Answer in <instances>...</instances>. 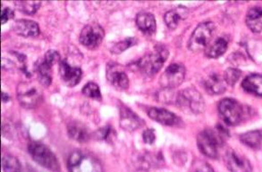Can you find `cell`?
Segmentation results:
<instances>
[{"mask_svg": "<svg viewBox=\"0 0 262 172\" xmlns=\"http://www.w3.org/2000/svg\"><path fill=\"white\" fill-rule=\"evenodd\" d=\"M241 70L230 68V69H228L225 71L223 77H224L226 83L229 84V85L233 86L235 85L239 78L241 77Z\"/></svg>", "mask_w": 262, "mask_h": 172, "instance_id": "30", "label": "cell"}, {"mask_svg": "<svg viewBox=\"0 0 262 172\" xmlns=\"http://www.w3.org/2000/svg\"><path fill=\"white\" fill-rule=\"evenodd\" d=\"M59 72L62 82L70 87L77 85L82 77V70L78 67L70 65L66 60L59 62Z\"/></svg>", "mask_w": 262, "mask_h": 172, "instance_id": "12", "label": "cell"}, {"mask_svg": "<svg viewBox=\"0 0 262 172\" xmlns=\"http://www.w3.org/2000/svg\"><path fill=\"white\" fill-rule=\"evenodd\" d=\"M82 93L85 96L89 97L90 99H95V100H100L101 99L99 86L93 82H90L83 87Z\"/></svg>", "mask_w": 262, "mask_h": 172, "instance_id": "28", "label": "cell"}, {"mask_svg": "<svg viewBox=\"0 0 262 172\" xmlns=\"http://www.w3.org/2000/svg\"><path fill=\"white\" fill-rule=\"evenodd\" d=\"M246 24L252 32H261L262 7H252L249 10L248 14L246 15Z\"/></svg>", "mask_w": 262, "mask_h": 172, "instance_id": "22", "label": "cell"}, {"mask_svg": "<svg viewBox=\"0 0 262 172\" xmlns=\"http://www.w3.org/2000/svg\"><path fill=\"white\" fill-rule=\"evenodd\" d=\"M1 97H2V101H3L4 103H7V101L10 100V98L7 95V93H2Z\"/></svg>", "mask_w": 262, "mask_h": 172, "instance_id": "36", "label": "cell"}, {"mask_svg": "<svg viewBox=\"0 0 262 172\" xmlns=\"http://www.w3.org/2000/svg\"><path fill=\"white\" fill-rule=\"evenodd\" d=\"M187 15H188L187 8L184 7H177L175 9L166 13L164 15V21L169 28L175 30L179 26L180 21L186 19Z\"/></svg>", "mask_w": 262, "mask_h": 172, "instance_id": "20", "label": "cell"}, {"mask_svg": "<svg viewBox=\"0 0 262 172\" xmlns=\"http://www.w3.org/2000/svg\"><path fill=\"white\" fill-rule=\"evenodd\" d=\"M240 140L243 144L253 149L262 148V130L248 131L240 136Z\"/></svg>", "mask_w": 262, "mask_h": 172, "instance_id": "24", "label": "cell"}, {"mask_svg": "<svg viewBox=\"0 0 262 172\" xmlns=\"http://www.w3.org/2000/svg\"><path fill=\"white\" fill-rule=\"evenodd\" d=\"M136 23L138 28L145 34L152 35L156 31V21L154 14L148 12H141L137 15Z\"/></svg>", "mask_w": 262, "mask_h": 172, "instance_id": "18", "label": "cell"}, {"mask_svg": "<svg viewBox=\"0 0 262 172\" xmlns=\"http://www.w3.org/2000/svg\"><path fill=\"white\" fill-rule=\"evenodd\" d=\"M186 77L185 66L173 63L169 65L160 77V84L164 89H174L183 83Z\"/></svg>", "mask_w": 262, "mask_h": 172, "instance_id": "9", "label": "cell"}, {"mask_svg": "<svg viewBox=\"0 0 262 172\" xmlns=\"http://www.w3.org/2000/svg\"><path fill=\"white\" fill-rule=\"evenodd\" d=\"M107 79L112 85L118 90H125L128 87V77L121 66L112 63L107 67Z\"/></svg>", "mask_w": 262, "mask_h": 172, "instance_id": "13", "label": "cell"}, {"mask_svg": "<svg viewBox=\"0 0 262 172\" xmlns=\"http://www.w3.org/2000/svg\"><path fill=\"white\" fill-rule=\"evenodd\" d=\"M190 172H214V169L207 162L195 159L191 165Z\"/></svg>", "mask_w": 262, "mask_h": 172, "instance_id": "31", "label": "cell"}, {"mask_svg": "<svg viewBox=\"0 0 262 172\" xmlns=\"http://www.w3.org/2000/svg\"><path fill=\"white\" fill-rule=\"evenodd\" d=\"M148 117L159 124L167 126H172L179 122V118L176 114H173L170 111L160 107H151L148 110Z\"/></svg>", "mask_w": 262, "mask_h": 172, "instance_id": "16", "label": "cell"}, {"mask_svg": "<svg viewBox=\"0 0 262 172\" xmlns=\"http://www.w3.org/2000/svg\"><path fill=\"white\" fill-rule=\"evenodd\" d=\"M29 153L35 162L46 169L59 171L60 164L56 156L46 145L33 142L29 146Z\"/></svg>", "mask_w": 262, "mask_h": 172, "instance_id": "5", "label": "cell"}, {"mask_svg": "<svg viewBox=\"0 0 262 172\" xmlns=\"http://www.w3.org/2000/svg\"><path fill=\"white\" fill-rule=\"evenodd\" d=\"M104 38V28L97 23H92L82 28L79 35V42L86 48L94 49L100 45Z\"/></svg>", "mask_w": 262, "mask_h": 172, "instance_id": "10", "label": "cell"}, {"mask_svg": "<svg viewBox=\"0 0 262 172\" xmlns=\"http://www.w3.org/2000/svg\"><path fill=\"white\" fill-rule=\"evenodd\" d=\"M219 113L228 125H237L244 117V109L241 104L233 99H224L219 104Z\"/></svg>", "mask_w": 262, "mask_h": 172, "instance_id": "8", "label": "cell"}, {"mask_svg": "<svg viewBox=\"0 0 262 172\" xmlns=\"http://www.w3.org/2000/svg\"><path fill=\"white\" fill-rule=\"evenodd\" d=\"M215 26L210 21L203 22L197 26L190 37L188 49L193 52H199L208 47L211 38L213 37Z\"/></svg>", "mask_w": 262, "mask_h": 172, "instance_id": "6", "label": "cell"}, {"mask_svg": "<svg viewBox=\"0 0 262 172\" xmlns=\"http://www.w3.org/2000/svg\"><path fill=\"white\" fill-rule=\"evenodd\" d=\"M17 99L23 107L31 109L41 102L42 91L31 82H21L17 85Z\"/></svg>", "mask_w": 262, "mask_h": 172, "instance_id": "7", "label": "cell"}, {"mask_svg": "<svg viewBox=\"0 0 262 172\" xmlns=\"http://www.w3.org/2000/svg\"><path fill=\"white\" fill-rule=\"evenodd\" d=\"M18 10L27 14H34L41 6L40 1H15Z\"/></svg>", "mask_w": 262, "mask_h": 172, "instance_id": "27", "label": "cell"}, {"mask_svg": "<svg viewBox=\"0 0 262 172\" xmlns=\"http://www.w3.org/2000/svg\"><path fill=\"white\" fill-rule=\"evenodd\" d=\"M227 132L217 127V131L204 130L197 136V147L203 155L209 158L217 159L219 149L224 144Z\"/></svg>", "mask_w": 262, "mask_h": 172, "instance_id": "1", "label": "cell"}, {"mask_svg": "<svg viewBox=\"0 0 262 172\" xmlns=\"http://www.w3.org/2000/svg\"><path fill=\"white\" fill-rule=\"evenodd\" d=\"M14 16V11L12 10L11 8L9 7L4 8L3 10L1 11V24H5L10 19H13Z\"/></svg>", "mask_w": 262, "mask_h": 172, "instance_id": "35", "label": "cell"}, {"mask_svg": "<svg viewBox=\"0 0 262 172\" xmlns=\"http://www.w3.org/2000/svg\"><path fill=\"white\" fill-rule=\"evenodd\" d=\"M225 163L228 170L231 172H252L251 162L245 155L229 149L225 154Z\"/></svg>", "mask_w": 262, "mask_h": 172, "instance_id": "11", "label": "cell"}, {"mask_svg": "<svg viewBox=\"0 0 262 172\" xmlns=\"http://www.w3.org/2000/svg\"><path fill=\"white\" fill-rule=\"evenodd\" d=\"M68 134L70 138L78 142H86L90 138L86 128L79 122H72L68 124Z\"/></svg>", "mask_w": 262, "mask_h": 172, "instance_id": "23", "label": "cell"}, {"mask_svg": "<svg viewBox=\"0 0 262 172\" xmlns=\"http://www.w3.org/2000/svg\"><path fill=\"white\" fill-rule=\"evenodd\" d=\"M156 133L152 129H147L143 132V139L146 144L152 145L156 141Z\"/></svg>", "mask_w": 262, "mask_h": 172, "instance_id": "34", "label": "cell"}, {"mask_svg": "<svg viewBox=\"0 0 262 172\" xmlns=\"http://www.w3.org/2000/svg\"><path fill=\"white\" fill-rule=\"evenodd\" d=\"M228 41L223 38H217L212 45H210L206 50V55L209 58L217 59L224 54L228 49Z\"/></svg>", "mask_w": 262, "mask_h": 172, "instance_id": "25", "label": "cell"}, {"mask_svg": "<svg viewBox=\"0 0 262 172\" xmlns=\"http://www.w3.org/2000/svg\"><path fill=\"white\" fill-rule=\"evenodd\" d=\"M67 165L70 172H104L98 159L80 150L71 154Z\"/></svg>", "mask_w": 262, "mask_h": 172, "instance_id": "3", "label": "cell"}, {"mask_svg": "<svg viewBox=\"0 0 262 172\" xmlns=\"http://www.w3.org/2000/svg\"><path fill=\"white\" fill-rule=\"evenodd\" d=\"M136 43H137L136 38H126L123 41L119 42L116 45H114L111 51L113 53L119 54V53L124 52L125 50L129 48L132 45H134Z\"/></svg>", "mask_w": 262, "mask_h": 172, "instance_id": "29", "label": "cell"}, {"mask_svg": "<svg viewBox=\"0 0 262 172\" xmlns=\"http://www.w3.org/2000/svg\"><path fill=\"white\" fill-rule=\"evenodd\" d=\"M169 57V51L164 45H159L156 51L144 56L137 62V67L145 76H152L158 73Z\"/></svg>", "mask_w": 262, "mask_h": 172, "instance_id": "2", "label": "cell"}, {"mask_svg": "<svg viewBox=\"0 0 262 172\" xmlns=\"http://www.w3.org/2000/svg\"><path fill=\"white\" fill-rule=\"evenodd\" d=\"M176 104L182 110L193 114H201L205 109L204 98L193 87H188L177 94Z\"/></svg>", "mask_w": 262, "mask_h": 172, "instance_id": "4", "label": "cell"}, {"mask_svg": "<svg viewBox=\"0 0 262 172\" xmlns=\"http://www.w3.org/2000/svg\"><path fill=\"white\" fill-rule=\"evenodd\" d=\"M13 30L16 34L25 38H35L40 33L38 23L31 20H18L14 22Z\"/></svg>", "mask_w": 262, "mask_h": 172, "instance_id": "15", "label": "cell"}, {"mask_svg": "<svg viewBox=\"0 0 262 172\" xmlns=\"http://www.w3.org/2000/svg\"><path fill=\"white\" fill-rule=\"evenodd\" d=\"M45 59L47 62H49L50 65L54 66L56 64L57 62H60L61 60V56L59 54V52L55 50H49L48 52H46L45 56L43 57Z\"/></svg>", "mask_w": 262, "mask_h": 172, "instance_id": "33", "label": "cell"}, {"mask_svg": "<svg viewBox=\"0 0 262 172\" xmlns=\"http://www.w3.org/2000/svg\"><path fill=\"white\" fill-rule=\"evenodd\" d=\"M245 92L255 96L262 97V76L259 74H252L245 77L242 83Z\"/></svg>", "mask_w": 262, "mask_h": 172, "instance_id": "21", "label": "cell"}, {"mask_svg": "<svg viewBox=\"0 0 262 172\" xmlns=\"http://www.w3.org/2000/svg\"><path fill=\"white\" fill-rule=\"evenodd\" d=\"M204 88L210 95H220L226 92L227 83L219 74H211L204 81Z\"/></svg>", "mask_w": 262, "mask_h": 172, "instance_id": "17", "label": "cell"}, {"mask_svg": "<svg viewBox=\"0 0 262 172\" xmlns=\"http://www.w3.org/2000/svg\"><path fill=\"white\" fill-rule=\"evenodd\" d=\"M95 137L97 139H104L108 141L109 139H113L115 137V132L113 128H111L110 126H105L97 130L95 133Z\"/></svg>", "mask_w": 262, "mask_h": 172, "instance_id": "32", "label": "cell"}, {"mask_svg": "<svg viewBox=\"0 0 262 172\" xmlns=\"http://www.w3.org/2000/svg\"><path fill=\"white\" fill-rule=\"evenodd\" d=\"M2 168L4 172H20L21 162L14 155H4L2 157Z\"/></svg>", "mask_w": 262, "mask_h": 172, "instance_id": "26", "label": "cell"}, {"mask_svg": "<svg viewBox=\"0 0 262 172\" xmlns=\"http://www.w3.org/2000/svg\"><path fill=\"white\" fill-rule=\"evenodd\" d=\"M52 68L45 59L42 58L36 62V71L38 73V79L39 83L44 87L51 84L52 82Z\"/></svg>", "mask_w": 262, "mask_h": 172, "instance_id": "19", "label": "cell"}, {"mask_svg": "<svg viewBox=\"0 0 262 172\" xmlns=\"http://www.w3.org/2000/svg\"><path fill=\"white\" fill-rule=\"evenodd\" d=\"M120 124L125 131H134L141 127L143 121L130 108L122 106L120 108Z\"/></svg>", "mask_w": 262, "mask_h": 172, "instance_id": "14", "label": "cell"}]
</instances>
